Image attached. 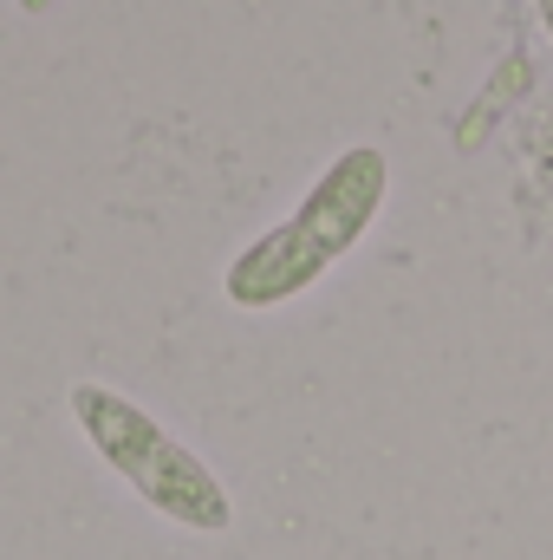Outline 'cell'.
Wrapping results in <instances>:
<instances>
[{
	"label": "cell",
	"instance_id": "277c9868",
	"mask_svg": "<svg viewBox=\"0 0 553 560\" xmlns=\"http://www.w3.org/2000/svg\"><path fill=\"white\" fill-rule=\"evenodd\" d=\"M534 13H541V26H548V39H553V0H534Z\"/></svg>",
	"mask_w": 553,
	"mask_h": 560
},
{
	"label": "cell",
	"instance_id": "3957f363",
	"mask_svg": "<svg viewBox=\"0 0 553 560\" xmlns=\"http://www.w3.org/2000/svg\"><path fill=\"white\" fill-rule=\"evenodd\" d=\"M13 7H20L26 20H39V13H52V0H13Z\"/></svg>",
	"mask_w": 553,
	"mask_h": 560
},
{
	"label": "cell",
	"instance_id": "6da1fadb",
	"mask_svg": "<svg viewBox=\"0 0 553 560\" xmlns=\"http://www.w3.org/2000/svg\"><path fill=\"white\" fill-rule=\"evenodd\" d=\"M385 196H391V156H385L378 143L339 150V156L319 170V183L299 196V209H293L286 222H274L268 235H255V242L228 261L222 293H228L242 313H274L286 300H299L306 287L326 280V268H339V261L365 242V229L378 222Z\"/></svg>",
	"mask_w": 553,
	"mask_h": 560
},
{
	"label": "cell",
	"instance_id": "7a4b0ae2",
	"mask_svg": "<svg viewBox=\"0 0 553 560\" xmlns=\"http://www.w3.org/2000/svg\"><path fill=\"white\" fill-rule=\"evenodd\" d=\"M72 418L85 430V443L105 456V469L118 482H131V495H143L163 522L196 528V535H222L235 522V495L222 489V476L125 392L72 385Z\"/></svg>",
	"mask_w": 553,
	"mask_h": 560
}]
</instances>
